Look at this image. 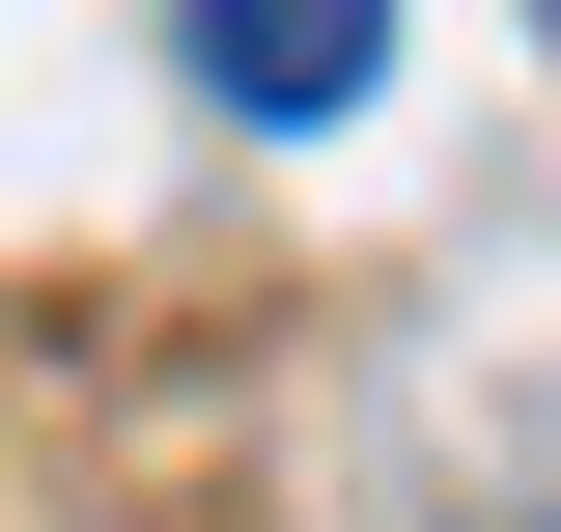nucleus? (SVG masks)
<instances>
[{"mask_svg": "<svg viewBox=\"0 0 561 532\" xmlns=\"http://www.w3.org/2000/svg\"><path fill=\"white\" fill-rule=\"evenodd\" d=\"M169 57H197L253 140H309V113H365V84H393V0H169Z\"/></svg>", "mask_w": 561, "mask_h": 532, "instance_id": "1", "label": "nucleus"}, {"mask_svg": "<svg viewBox=\"0 0 561 532\" xmlns=\"http://www.w3.org/2000/svg\"><path fill=\"white\" fill-rule=\"evenodd\" d=\"M534 28H561V0H534Z\"/></svg>", "mask_w": 561, "mask_h": 532, "instance_id": "2", "label": "nucleus"}]
</instances>
